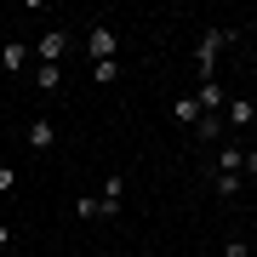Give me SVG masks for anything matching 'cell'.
Here are the masks:
<instances>
[{
	"mask_svg": "<svg viewBox=\"0 0 257 257\" xmlns=\"http://www.w3.org/2000/svg\"><path fill=\"white\" fill-rule=\"evenodd\" d=\"M35 86H40V92H57V86H63V69H57V63H40L35 69Z\"/></svg>",
	"mask_w": 257,
	"mask_h": 257,
	"instance_id": "4fadbf2b",
	"label": "cell"
},
{
	"mask_svg": "<svg viewBox=\"0 0 257 257\" xmlns=\"http://www.w3.org/2000/svg\"><path fill=\"white\" fill-rule=\"evenodd\" d=\"M257 120V103L251 97H229V109H223V126H251Z\"/></svg>",
	"mask_w": 257,
	"mask_h": 257,
	"instance_id": "ba28073f",
	"label": "cell"
},
{
	"mask_svg": "<svg viewBox=\"0 0 257 257\" xmlns=\"http://www.w3.org/2000/svg\"><path fill=\"white\" fill-rule=\"evenodd\" d=\"M194 103H200V114H223V109H229V92H223L217 80H200V92H194Z\"/></svg>",
	"mask_w": 257,
	"mask_h": 257,
	"instance_id": "8992f818",
	"label": "cell"
},
{
	"mask_svg": "<svg viewBox=\"0 0 257 257\" xmlns=\"http://www.w3.org/2000/svg\"><path fill=\"white\" fill-rule=\"evenodd\" d=\"M92 80L97 86H114L120 80V63H114V57H109V63H92Z\"/></svg>",
	"mask_w": 257,
	"mask_h": 257,
	"instance_id": "5bb4252c",
	"label": "cell"
},
{
	"mask_svg": "<svg viewBox=\"0 0 257 257\" xmlns=\"http://www.w3.org/2000/svg\"><path fill=\"white\" fill-rule=\"evenodd\" d=\"M29 63V46H23V40H6V46H0V74H18Z\"/></svg>",
	"mask_w": 257,
	"mask_h": 257,
	"instance_id": "9c48e42d",
	"label": "cell"
},
{
	"mask_svg": "<svg viewBox=\"0 0 257 257\" xmlns=\"http://www.w3.org/2000/svg\"><path fill=\"white\" fill-rule=\"evenodd\" d=\"M63 52H69V29H46V35H40V46H35L40 63H57Z\"/></svg>",
	"mask_w": 257,
	"mask_h": 257,
	"instance_id": "5b68a950",
	"label": "cell"
},
{
	"mask_svg": "<svg viewBox=\"0 0 257 257\" xmlns=\"http://www.w3.org/2000/svg\"><path fill=\"white\" fill-rule=\"evenodd\" d=\"M251 189H257V183H251Z\"/></svg>",
	"mask_w": 257,
	"mask_h": 257,
	"instance_id": "d6986e66",
	"label": "cell"
},
{
	"mask_svg": "<svg viewBox=\"0 0 257 257\" xmlns=\"http://www.w3.org/2000/svg\"><path fill=\"white\" fill-rule=\"evenodd\" d=\"M12 183H18V172H12V166H0V194H6Z\"/></svg>",
	"mask_w": 257,
	"mask_h": 257,
	"instance_id": "2e32d148",
	"label": "cell"
},
{
	"mask_svg": "<svg viewBox=\"0 0 257 257\" xmlns=\"http://www.w3.org/2000/svg\"><path fill=\"white\" fill-rule=\"evenodd\" d=\"M52 149H57V126L46 114H35L29 120V155H52Z\"/></svg>",
	"mask_w": 257,
	"mask_h": 257,
	"instance_id": "3957f363",
	"label": "cell"
},
{
	"mask_svg": "<svg viewBox=\"0 0 257 257\" xmlns=\"http://www.w3.org/2000/svg\"><path fill=\"white\" fill-rule=\"evenodd\" d=\"M234 40V29H206L200 40H194V69H200V80H211V63H217V52Z\"/></svg>",
	"mask_w": 257,
	"mask_h": 257,
	"instance_id": "6da1fadb",
	"label": "cell"
},
{
	"mask_svg": "<svg viewBox=\"0 0 257 257\" xmlns=\"http://www.w3.org/2000/svg\"><path fill=\"white\" fill-rule=\"evenodd\" d=\"M223 257H251V246H246L240 234H229V240H223Z\"/></svg>",
	"mask_w": 257,
	"mask_h": 257,
	"instance_id": "9a60e30c",
	"label": "cell"
},
{
	"mask_svg": "<svg viewBox=\"0 0 257 257\" xmlns=\"http://www.w3.org/2000/svg\"><path fill=\"white\" fill-rule=\"evenodd\" d=\"M172 120H177V126H200V103H194V97H177L172 103Z\"/></svg>",
	"mask_w": 257,
	"mask_h": 257,
	"instance_id": "8fae6325",
	"label": "cell"
},
{
	"mask_svg": "<svg viewBox=\"0 0 257 257\" xmlns=\"http://www.w3.org/2000/svg\"><path fill=\"white\" fill-rule=\"evenodd\" d=\"M223 132H229V126H223V114H200V126H194V138H200V143H217Z\"/></svg>",
	"mask_w": 257,
	"mask_h": 257,
	"instance_id": "7c38bea8",
	"label": "cell"
},
{
	"mask_svg": "<svg viewBox=\"0 0 257 257\" xmlns=\"http://www.w3.org/2000/svg\"><path fill=\"white\" fill-rule=\"evenodd\" d=\"M211 172H240V177H246V149H240V143H223L217 155H211Z\"/></svg>",
	"mask_w": 257,
	"mask_h": 257,
	"instance_id": "52a82bcc",
	"label": "cell"
},
{
	"mask_svg": "<svg viewBox=\"0 0 257 257\" xmlns=\"http://www.w3.org/2000/svg\"><path fill=\"white\" fill-rule=\"evenodd\" d=\"M6 240H12V229H6V223H0V251H6Z\"/></svg>",
	"mask_w": 257,
	"mask_h": 257,
	"instance_id": "ac0fdd59",
	"label": "cell"
},
{
	"mask_svg": "<svg viewBox=\"0 0 257 257\" xmlns=\"http://www.w3.org/2000/svg\"><path fill=\"white\" fill-rule=\"evenodd\" d=\"M211 189H217L223 200H234V194L246 189V177H240V172H211Z\"/></svg>",
	"mask_w": 257,
	"mask_h": 257,
	"instance_id": "30bf717a",
	"label": "cell"
},
{
	"mask_svg": "<svg viewBox=\"0 0 257 257\" xmlns=\"http://www.w3.org/2000/svg\"><path fill=\"white\" fill-rule=\"evenodd\" d=\"M86 52H92V63H109V57L120 52L114 29H109V23H92V29H86Z\"/></svg>",
	"mask_w": 257,
	"mask_h": 257,
	"instance_id": "7a4b0ae2",
	"label": "cell"
},
{
	"mask_svg": "<svg viewBox=\"0 0 257 257\" xmlns=\"http://www.w3.org/2000/svg\"><path fill=\"white\" fill-rule=\"evenodd\" d=\"M246 177L257 183V149H246Z\"/></svg>",
	"mask_w": 257,
	"mask_h": 257,
	"instance_id": "e0dca14e",
	"label": "cell"
},
{
	"mask_svg": "<svg viewBox=\"0 0 257 257\" xmlns=\"http://www.w3.org/2000/svg\"><path fill=\"white\" fill-rule=\"evenodd\" d=\"M120 200H126V183L114 177H103V194H97V217H120Z\"/></svg>",
	"mask_w": 257,
	"mask_h": 257,
	"instance_id": "277c9868",
	"label": "cell"
}]
</instances>
